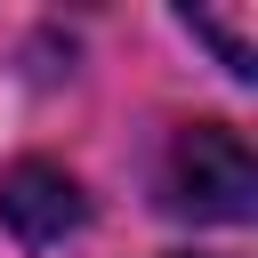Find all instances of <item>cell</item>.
<instances>
[{
  "mask_svg": "<svg viewBox=\"0 0 258 258\" xmlns=\"http://www.w3.org/2000/svg\"><path fill=\"white\" fill-rule=\"evenodd\" d=\"M161 185H169V210H185V218H250L258 161H250L242 129L194 121V129H177V145L161 161Z\"/></svg>",
  "mask_w": 258,
  "mask_h": 258,
  "instance_id": "cell-1",
  "label": "cell"
},
{
  "mask_svg": "<svg viewBox=\"0 0 258 258\" xmlns=\"http://www.w3.org/2000/svg\"><path fill=\"white\" fill-rule=\"evenodd\" d=\"M81 218H89V202H81V185L56 161H16L0 177V226L24 250H56L64 234H81Z\"/></svg>",
  "mask_w": 258,
  "mask_h": 258,
  "instance_id": "cell-2",
  "label": "cell"
},
{
  "mask_svg": "<svg viewBox=\"0 0 258 258\" xmlns=\"http://www.w3.org/2000/svg\"><path fill=\"white\" fill-rule=\"evenodd\" d=\"M185 32H202V40L218 48V64L250 81V64H258V40H250V8H185Z\"/></svg>",
  "mask_w": 258,
  "mask_h": 258,
  "instance_id": "cell-3",
  "label": "cell"
}]
</instances>
